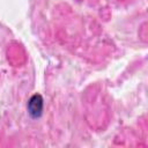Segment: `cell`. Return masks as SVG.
<instances>
[{
  "mask_svg": "<svg viewBox=\"0 0 148 148\" xmlns=\"http://www.w3.org/2000/svg\"><path fill=\"white\" fill-rule=\"evenodd\" d=\"M43 97L39 94L32 95L28 101V113L31 118H39L43 112Z\"/></svg>",
  "mask_w": 148,
  "mask_h": 148,
  "instance_id": "obj_1",
  "label": "cell"
}]
</instances>
